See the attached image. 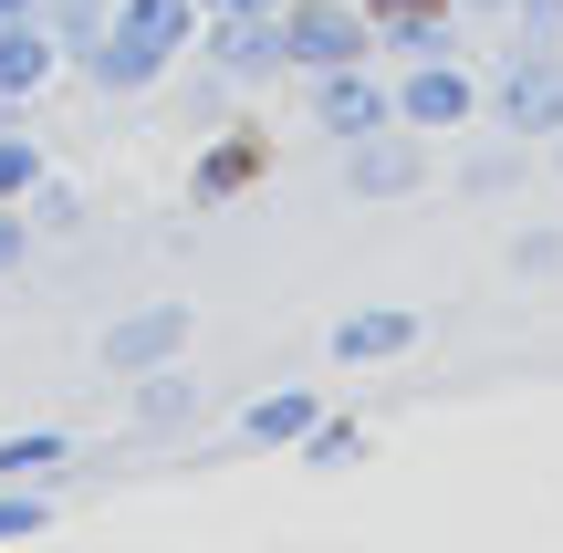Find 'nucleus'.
Here are the masks:
<instances>
[{
  "label": "nucleus",
  "instance_id": "obj_1",
  "mask_svg": "<svg viewBox=\"0 0 563 553\" xmlns=\"http://www.w3.org/2000/svg\"><path fill=\"white\" fill-rule=\"evenodd\" d=\"M481 115L501 125V136H553L563 125V42H511L501 74H481Z\"/></svg>",
  "mask_w": 563,
  "mask_h": 553
},
{
  "label": "nucleus",
  "instance_id": "obj_2",
  "mask_svg": "<svg viewBox=\"0 0 563 553\" xmlns=\"http://www.w3.org/2000/svg\"><path fill=\"white\" fill-rule=\"evenodd\" d=\"M282 63L292 74H334V63H376V21L365 0H282Z\"/></svg>",
  "mask_w": 563,
  "mask_h": 553
},
{
  "label": "nucleus",
  "instance_id": "obj_3",
  "mask_svg": "<svg viewBox=\"0 0 563 553\" xmlns=\"http://www.w3.org/2000/svg\"><path fill=\"white\" fill-rule=\"evenodd\" d=\"M397 125H418V136H470L481 125V74H470V53H439V63H397Z\"/></svg>",
  "mask_w": 563,
  "mask_h": 553
},
{
  "label": "nucleus",
  "instance_id": "obj_4",
  "mask_svg": "<svg viewBox=\"0 0 563 553\" xmlns=\"http://www.w3.org/2000/svg\"><path fill=\"white\" fill-rule=\"evenodd\" d=\"M262 178H272V146H262V125H251V115L199 125V157H188V209H230V199H251Z\"/></svg>",
  "mask_w": 563,
  "mask_h": 553
},
{
  "label": "nucleus",
  "instance_id": "obj_5",
  "mask_svg": "<svg viewBox=\"0 0 563 553\" xmlns=\"http://www.w3.org/2000/svg\"><path fill=\"white\" fill-rule=\"evenodd\" d=\"M334 157H344L334 178L355 188V199H418V188H428V136H418V125H397V115L365 125V136H344Z\"/></svg>",
  "mask_w": 563,
  "mask_h": 553
},
{
  "label": "nucleus",
  "instance_id": "obj_6",
  "mask_svg": "<svg viewBox=\"0 0 563 553\" xmlns=\"http://www.w3.org/2000/svg\"><path fill=\"white\" fill-rule=\"evenodd\" d=\"M199 63H209V74H230L241 95H262V84L292 74V63H282V21H272V11H209V21H199Z\"/></svg>",
  "mask_w": 563,
  "mask_h": 553
},
{
  "label": "nucleus",
  "instance_id": "obj_7",
  "mask_svg": "<svg viewBox=\"0 0 563 553\" xmlns=\"http://www.w3.org/2000/svg\"><path fill=\"white\" fill-rule=\"evenodd\" d=\"M188 334H199L188 303H125L115 324L95 334V366L104 376H146V366H167V355H188Z\"/></svg>",
  "mask_w": 563,
  "mask_h": 553
},
{
  "label": "nucleus",
  "instance_id": "obj_8",
  "mask_svg": "<svg viewBox=\"0 0 563 553\" xmlns=\"http://www.w3.org/2000/svg\"><path fill=\"white\" fill-rule=\"evenodd\" d=\"M302 95H313V125H323L334 146L397 115V84H386V63H334V74H302Z\"/></svg>",
  "mask_w": 563,
  "mask_h": 553
},
{
  "label": "nucleus",
  "instance_id": "obj_9",
  "mask_svg": "<svg viewBox=\"0 0 563 553\" xmlns=\"http://www.w3.org/2000/svg\"><path fill=\"white\" fill-rule=\"evenodd\" d=\"M63 63H74V74H84V95H115V104L157 95V84L178 74V63H167V53H146V42H136V32H115V21H104L95 42H74V53H63Z\"/></svg>",
  "mask_w": 563,
  "mask_h": 553
},
{
  "label": "nucleus",
  "instance_id": "obj_10",
  "mask_svg": "<svg viewBox=\"0 0 563 553\" xmlns=\"http://www.w3.org/2000/svg\"><path fill=\"white\" fill-rule=\"evenodd\" d=\"M199 366L188 355H167V366H146V376H125V418H136V439H188L199 429Z\"/></svg>",
  "mask_w": 563,
  "mask_h": 553
},
{
  "label": "nucleus",
  "instance_id": "obj_11",
  "mask_svg": "<svg viewBox=\"0 0 563 553\" xmlns=\"http://www.w3.org/2000/svg\"><path fill=\"white\" fill-rule=\"evenodd\" d=\"M439 53H470V11L460 0H418V11L376 21V63H439Z\"/></svg>",
  "mask_w": 563,
  "mask_h": 553
},
{
  "label": "nucleus",
  "instance_id": "obj_12",
  "mask_svg": "<svg viewBox=\"0 0 563 553\" xmlns=\"http://www.w3.org/2000/svg\"><path fill=\"white\" fill-rule=\"evenodd\" d=\"M418 355V303H355L334 313V366H397Z\"/></svg>",
  "mask_w": 563,
  "mask_h": 553
},
{
  "label": "nucleus",
  "instance_id": "obj_13",
  "mask_svg": "<svg viewBox=\"0 0 563 553\" xmlns=\"http://www.w3.org/2000/svg\"><path fill=\"white\" fill-rule=\"evenodd\" d=\"M313 418H323V387H262L241 418H230V439H241V450H292Z\"/></svg>",
  "mask_w": 563,
  "mask_h": 553
},
{
  "label": "nucleus",
  "instance_id": "obj_14",
  "mask_svg": "<svg viewBox=\"0 0 563 553\" xmlns=\"http://www.w3.org/2000/svg\"><path fill=\"white\" fill-rule=\"evenodd\" d=\"M53 74H63V42L42 32L32 11H21V21H0V104H32Z\"/></svg>",
  "mask_w": 563,
  "mask_h": 553
},
{
  "label": "nucleus",
  "instance_id": "obj_15",
  "mask_svg": "<svg viewBox=\"0 0 563 553\" xmlns=\"http://www.w3.org/2000/svg\"><path fill=\"white\" fill-rule=\"evenodd\" d=\"M199 0H115V32H136L146 53H167V63H188L199 53Z\"/></svg>",
  "mask_w": 563,
  "mask_h": 553
},
{
  "label": "nucleus",
  "instance_id": "obj_16",
  "mask_svg": "<svg viewBox=\"0 0 563 553\" xmlns=\"http://www.w3.org/2000/svg\"><path fill=\"white\" fill-rule=\"evenodd\" d=\"M74 460H84L74 429H11V439H0V480H32V491H53Z\"/></svg>",
  "mask_w": 563,
  "mask_h": 553
},
{
  "label": "nucleus",
  "instance_id": "obj_17",
  "mask_svg": "<svg viewBox=\"0 0 563 553\" xmlns=\"http://www.w3.org/2000/svg\"><path fill=\"white\" fill-rule=\"evenodd\" d=\"M365 450H376V439H365V418H334V408H323L313 429L292 439V460H302V471H365Z\"/></svg>",
  "mask_w": 563,
  "mask_h": 553
},
{
  "label": "nucleus",
  "instance_id": "obj_18",
  "mask_svg": "<svg viewBox=\"0 0 563 553\" xmlns=\"http://www.w3.org/2000/svg\"><path fill=\"white\" fill-rule=\"evenodd\" d=\"M21 209H32V230H42V241H74V230L95 220L84 178H63V167H42V178H32V199H21Z\"/></svg>",
  "mask_w": 563,
  "mask_h": 553
},
{
  "label": "nucleus",
  "instance_id": "obj_19",
  "mask_svg": "<svg viewBox=\"0 0 563 553\" xmlns=\"http://www.w3.org/2000/svg\"><path fill=\"white\" fill-rule=\"evenodd\" d=\"M53 167V146L21 125V104H0V199H32V178Z\"/></svg>",
  "mask_w": 563,
  "mask_h": 553
},
{
  "label": "nucleus",
  "instance_id": "obj_20",
  "mask_svg": "<svg viewBox=\"0 0 563 553\" xmlns=\"http://www.w3.org/2000/svg\"><path fill=\"white\" fill-rule=\"evenodd\" d=\"M32 21L63 42V53H74V42H95L104 21H115V0H32Z\"/></svg>",
  "mask_w": 563,
  "mask_h": 553
},
{
  "label": "nucleus",
  "instance_id": "obj_21",
  "mask_svg": "<svg viewBox=\"0 0 563 553\" xmlns=\"http://www.w3.org/2000/svg\"><path fill=\"white\" fill-rule=\"evenodd\" d=\"M42 522H53V491H32V480H0V543L42 533Z\"/></svg>",
  "mask_w": 563,
  "mask_h": 553
},
{
  "label": "nucleus",
  "instance_id": "obj_22",
  "mask_svg": "<svg viewBox=\"0 0 563 553\" xmlns=\"http://www.w3.org/2000/svg\"><path fill=\"white\" fill-rule=\"evenodd\" d=\"M511 178H522V146H481V157H460V188H470V199H501Z\"/></svg>",
  "mask_w": 563,
  "mask_h": 553
},
{
  "label": "nucleus",
  "instance_id": "obj_23",
  "mask_svg": "<svg viewBox=\"0 0 563 553\" xmlns=\"http://www.w3.org/2000/svg\"><path fill=\"white\" fill-rule=\"evenodd\" d=\"M511 272H522V283H553L563 272V230H511V251H501Z\"/></svg>",
  "mask_w": 563,
  "mask_h": 553
},
{
  "label": "nucleus",
  "instance_id": "obj_24",
  "mask_svg": "<svg viewBox=\"0 0 563 553\" xmlns=\"http://www.w3.org/2000/svg\"><path fill=\"white\" fill-rule=\"evenodd\" d=\"M32 251H42V230H32V209H21V199H0V283H11V272L32 262Z\"/></svg>",
  "mask_w": 563,
  "mask_h": 553
},
{
  "label": "nucleus",
  "instance_id": "obj_25",
  "mask_svg": "<svg viewBox=\"0 0 563 553\" xmlns=\"http://www.w3.org/2000/svg\"><path fill=\"white\" fill-rule=\"evenodd\" d=\"M511 42H563V0H501Z\"/></svg>",
  "mask_w": 563,
  "mask_h": 553
},
{
  "label": "nucleus",
  "instance_id": "obj_26",
  "mask_svg": "<svg viewBox=\"0 0 563 553\" xmlns=\"http://www.w3.org/2000/svg\"><path fill=\"white\" fill-rule=\"evenodd\" d=\"M199 11H282V0H199Z\"/></svg>",
  "mask_w": 563,
  "mask_h": 553
},
{
  "label": "nucleus",
  "instance_id": "obj_27",
  "mask_svg": "<svg viewBox=\"0 0 563 553\" xmlns=\"http://www.w3.org/2000/svg\"><path fill=\"white\" fill-rule=\"evenodd\" d=\"M386 11H418V0H365V21H386Z\"/></svg>",
  "mask_w": 563,
  "mask_h": 553
},
{
  "label": "nucleus",
  "instance_id": "obj_28",
  "mask_svg": "<svg viewBox=\"0 0 563 553\" xmlns=\"http://www.w3.org/2000/svg\"><path fill=\"white\" fill-rule=\"evenodd\" d=\"M543 157H553V178H563V125H553V136H543Z\"/></svg>",
  "mask_w": 563,
  "mask_h": 553
},
{
  "label": "nucleus",
  "instance_id": "obj_29",
  "mask_svg": "<svg viewBox=\"0 0 563 553\" xmlns=\"http://www.w3.org/2000/svg\"><path fill=\"white\" fill-rule=\"evenodd\" d=\"M460 11H470V21H481V11H501V0H460Z\"/></svg>",
  "mask_w": 563,
  "mask_h": 553
},
{
  "label": "nucleus",
  "instance_id": "obj_30",
  "mask_svg": "<svg viewBox=\"0 0 563 553\" xmlns=\"http://www.w3.org/2000/svg\"><path fill=\"white\" fill-rule=\"evenodd\" d=\"M21 11H32V0H0V21H21Z\"/></svg>",
  "mask_w": 563,
  "mask_h": 553
}]
</instances>
